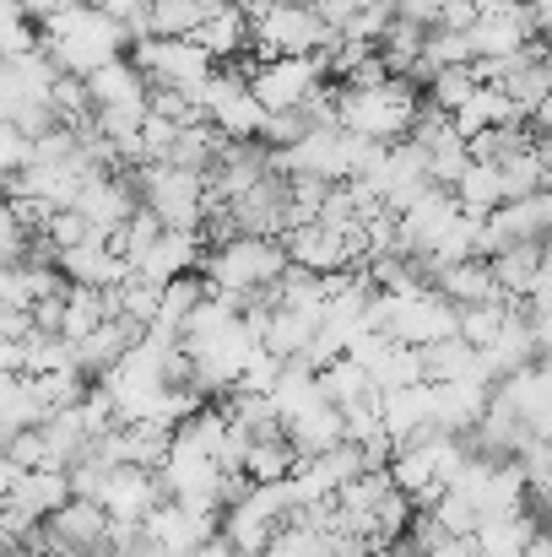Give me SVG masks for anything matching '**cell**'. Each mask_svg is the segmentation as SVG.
<instances>
[{"label":"cell","mask_w":552,"mask_h":557,"mask_svg":"<svg viewBox=\"0 0 552 557\" xmlns=\"http://www.w3.org/2000/svg\"><path fill=\"white\" fill-rule=\"evenodd\" d=\"M27 227L5 211V200H0V265H22V255H27Z\"/></svg>","instance_id":"cell-43"},{"label":"cell","mask_w":552,"mask_h":557,"mask_svg":"<svg viewBox=\"0 0 552 557\" xmlns=\"http://www.w3.org/2000/svg\"><path fill=\"white\" fill-rule=\"evenodd\" d=\"M142 531H147V542H158L163 557H180L217 536V509L189 504V498H163V504L142 520Z\"/></svg>","instance_id":"cell-10"},{"label":"cell","mask_w":552,"mask_h":557,"mask_svg":"<svg viewBox=\"0 0 552 557\" xmlns=\"http://www.w3.org/2000/svg\"><path fill=\"white\" fill-rule=\"evenodd\" d=\"M428 515L439 520V531H444V536H471V531H477V520H482V515H477V504H471V498H461L455 487H444V493L428 504Z\"/></svg>","instance_id":"cell-39"},{"label":"cell","mask_w":552,"mask_h":557,"mask_svg":"<svg viewBox=\"0 0 552 557\" xmlns=\"http://www.w3.org/2000/svg\"><path fill=\"white\" fill-rule=\"evenodd\" d=\"M315 325H320L315 309H271L266 325H260V352H271V358L287 363V358H298V352L309 347Z\"/></svg>","instance_id":"cell-25"},{"label":"cell","mask_w":552,"mask_h":557,"mask_svg":"<svg viewBox=\"0 0 552 557\" xmlns=\"http://www.w3.org/2000/svg\"><path fill=\"white\" fill-rule=\"evenodd\" d=\"M510 309H515V298H482V304H461V309H455V336H461L466 347H488V342L504 331Z\"/></svg>","instance_id":"cell-31"},{"label":"cell","mask_w":552,"mask_h":557,"mask_svg":"<svg viewBox=\"0 0 552 557\" xmlns=\"http://www.w3.org/2000/svg\"><path fill=\"white\" fill-rule=\"evenodd\" d=\"M200 249H206L200 233H174V227H163V233L131 260V276L163 287L169 276H180V271H195V265H200Z\"/></svg>","instance_id":"cell-16"},{"label":"cell","mask_w":552,"mask_h":557,"mask_svg":"<svg viewBox=\"0 0 552 557\" xmlns=\"http://www.w3.org/2000/svg\"><path fill=\"white\" fill-rule=\"evenodd\" d=\"M277 5H309V0H277Z\"/></svg>","instance_id":"cell-48"},{"label":"cell","mask_w":552,"mask_h":557,"mask_svg":"<svg viewBox=\"0 0 552 557\" xmlns=\"http://www.w3.org/2000/svg\"><path fill=\"white\" fill-rule=\"evenodd\" d=\"M282 438L293 444V455H320V449H331V444H342V411L331 406V400H315V406H304L298 417H287L282 422Z\"/></svg>","instance_id":"cell-24"},{"label":"cell","mask_w":552,"mask_h":557,"mask_svg":"<svg viewBox=\"0 0 552 557\" xmlns=\"http://www.w3.org/2000/svg\"><path fill=\"white\" fill-rule=\"evenodd\" d=\"M428 557H477V547H471V536H444Z\"/></svg>","instance_id":"cell-45"},{"label":"cell","mask_w":552,"mask_h":557,"mask_svg":"<svg viewBox=\"0 0 552 557\" xmlns=\"http://www.w3.org/2000/svg\"><path fill=\"white\" fill-rule=\"evenodd\" d=\"M16 509H27V515H54L65 498H71V482H65V471H49V466H38V471H16V482H11V493H5Z\"/></svg>","instance_id":"cell-27"},{"label":"cell","mask_w":552,"mask_h":557,"mask_svg":"<svg viewBox=\"0 0 552 557\" xmlns=\"http://www.w3.org/2000/svg\"><path fill=\"white\" fill-rule=\"evenodd\" d=\"M342 33L326 27L315 16V5H277V0H260L249 11V60H271V54H326Z\"/></svg>","instance_id":"cell-4"},{"label":"cell","mask_w":552,"mask_h":557,"mask_svg":"<svg viewBox=\"0 0 552 557\" xmlns=\"http://www.w3.org/2000/svg\"><path fill=\"white\" fill-rule=\"evenodd\" d=\"M98 320H103V293H98V287H71V282H65V298H60V336H65V342H82Z\"/></svg>","instance_id":"cell-37"},{"label":"cell","mask_w":552,"mask_h":557,"mask_svg":"<svg viewBox=\"0 0 552 557\" xmlns=\"http://www.w3.org/2000/svg\"><path fill=\"white\" fill-rule=\"evenodd\" d=\"M450 195H455V206H461V211H471V216L493 211V206L504 200V185H499V163H482V158H471V163L461 169V180L450 185Z\"/></svg>","instance_id":"cell-30"},{"label":"cell","mask_w":552,"mask_h":557,"mask_svg":"<svg viewBox=\"0 0 552 557\" xmlns=\"http://www.w3.org/2000/svg\"><path fill=\"white\" fill-rule=\"evenodd\" d=\"M428 287L444 298V304H482V298H499L493 276H488V260L471 255V260H450V265H433L428 271Z\"/></svg>","instance_id":"cell-23"},{"label":"cell","mask_w":552,"mask_h":557,"mask_svg":"<svg viewBox=\"0 0 552 557\" xmlns=\"http://www.w3.org/2000/svg\"><path fill=\"white\" fill-rule=\"evenodd\" d=\"M260 120H266V109L255 103L249 87H238V92H228L217 109H206V125H211L222 141H255V136H260Z\"/></svg>","instance_id":"cell-28"},{"label":"cell","mask_w":552,"mask_h":557,"mask_svg":"<svg viewBox=\"0 0 552 557\" xmlns=\"http://www.w3.org/2000/svg\"><path fill=\"white\" fill-rule=\"evenodd\" d=\"M379 422L395 444H406L417 428H433V389L428 379L401 384V389H379Z\"/></svg>","instance_id":"cell-19"},{"label":"cell","mask_w":552,"mask_h":557,"mask_svg":"<svg viewBox=\"0 0 552 557\" xmlns=\"http://www.w3.org/2000/svg\"><path fill=\"white\" fill-rule=\"evenodd\" d=\"M195 5H200V16H206V11H217V5H222V0H195Z\"/></svg>","instance_id":"cell-47"},{"label":"cell","mask_w":552,"mask_h":557,"mask_svg":"<svg viewBox=\"0 0 552 557\" xmlns=\"http://www.w3.org/2000/svg\"><path fill=\"white\" fill-rule=\"evenodd\" d=\"M417 358H422V379H428V384H439V379H482V384H493V379L482 373L477 347H466L461 336H439V342L417 347Z\"/></svg>","instance_id":"cell-26"},{"label":"cell","mask_w":552,"mask_h":557,"mask_svg":"<svg viewBox=\"0 0 552 557\" xmlns=\"http://www.w3.org/2000/svg\"><path fill=\"white\" fill-rule=\"evenodd\" d=\"M98 504H103L109 520H131V525H142V520L163 504L158 471H147V466H109L103 482H98Z\"/></svg>","instance_id":"cell-15"},{"label":"cell","mask_w":552,"mask_h":557,"mask_svg":"<svg viewBox=\"0 0 552 557\" xmlns=\"http://www.w3.org/2000/svg\"><path fill=\"white\" fill-rule=\"evenodd\" d=\"M38 49L54 60V71H76V76H87L93 65L125 54V27H120L114 16H103V11L71 0V5L38 16Z\"/></svg>","instance_id":"cell-1"},{"label":"cell","mask_w":552,"mask_h":557,"mask_svg":"<svg viewBox=\"0 0 552 557\" xmlns=\"http://www.w3.org/2000/svg\"><path fill=\"white\" fill-rule=\"evenodd\" d=\"M412 114H417V82H406V76H379L368 87L336 82V125L353 136L390 147L412 131Z\"/></svg>","instance_id":"cell-2"},{"label":"cell","mask_w":552,"mask_h":557,"mask_svg":"<svg viewBox=\"0 0 552 557\" xmlns=\"http://www.w3.org/2000/svg\"><path fill=\"white\" fill-rule=\"evenodd\" d=\"M477 92V76H471V60L466 65H439L428 82H422V103H433L439 114H455L466 98Z\"/></svg>","instance_id":"cell-35"},{"label":"cell","mask_w":552,"mask_h":557,"mask_svg":"<svg viewBox=\"0 0 552 557\" xmlns=\"http://www.w3.org/2000/svg\"><path fill=\"white\" fill-rule=\"evenodd\" d=\"M147 114H158V120H169V125H200L206 114H200V103L180 92V87H147Z\"/></svg>","instance_id":"cell-40"},{"label":"cell","mask_w":552,"mask_h":557,"mask_svg":"<svg viewBox=\"0 0 552 557\" xmlns=\"http://www.w3.org/2000/svg\"><path fill=\"white\" fill-rule=\"evenodd\" d=\"M44 238H49V244H54V255H60V249H76V244L98 238V233L87 227V216H82V211L60 206V211H49V222H44Z\"/></svg>","instance_id":"cell-41"},{"label":"cell","mask_w":552,"mask_h":557,"mask_svg":"<svg viewBox=\"0 0 552 557\" xmlns=\"http://www.w3.org/2000/svg\"><path fill=\"white\" fill-rule=\"evenodd\" d=\"M131 185L136 200L174 233H200V216H206V180L174 169V163H136L131 169Z\"/></svg>","instance_id":"cell-5"},{"label":"cell","mask_w":552,"mask_h":557,"mask_svg":"<svg viewBox=\"0 0 552 557\" xmlns=\"http://www.w3.org/2000/svg\"><path fill=\"white\" fill-rule=\"evenodd\" d=\"M493 395L510 400V411L526 422L531 438H548L552 433V379H548V358H531L515 373L493 379Z\"/></svg>","instance_id":"cell-13"},{"label":"cell","mask_w":552,"mask_h":557,"mask_svg":"<svg viewBox=\"0 0 552 557\" xmlns=\"http://www.w3.org/2000/svg\"><path fill=\"white\" fill-rule=\"evenodd\" d=\"M520 557H552V536H548V525H537L531 531V542H526V553Z\"/></svg>","instance_id":"cell-46"},{"label":"cell","mask_w":552,"mask_h":557,"mask_svg":"<svg viewBox=\"0 0 552 557\" xmlns=\"http://www.w3.org/2000/svg\"><path fill=\"white\" fill-rule=\"evenodd\" d=\"M189 44H200L211 60H238L244 44H249V16H244L233 0H222L217 11H206V16L189 27Z\"/></svg>","instance_id":"cell-22"},{"label":"cell","mask_w":552,"mask_h":557,"mask_svg":"<svg viewBox=\"0 0 552 557\" xmlns=\"http://www.w3.org/2000/svg\"><path fill=\"white\" fill-rule=\"evenodd\" d=\"M548 271V244H504L488 255V276L499 298H526V287Z\"/></svg>","instance_id":"cell-21"},{"label":"cell","mask_w":552,"mask_h":557,"mask_svg":"<svg viewBox=\"0 0 552 557\" xmlns=\"http://www.w3.org/2000/svg\"><path fill=\"white\" fill-rule=\"evenodd\" d=\"M136 206L142 200H136V185H131V169H98V174H87L82 189H76V200H71V211H82L98 238H109Z\"/></svg>","instance_id":"cell-11"},{"label":"cell","mask_w":552,"mask_h":557,"mask_svg":"<svg viewBox=\"0 0 552 557\" xmlns=\"http://www.w3.org/2000/svg\"><path fill=\"white\" fill-rule=\"evenodd\" d=\"M353 227H358V222H353ZM282 255H287V265H304V271H315V276H331V271L353 265L347 227H331V222H320V216L293 222V227L282 233Z\"/></svg>","instance_id":"cell-12"},{"label":"cell","mask_w":552,"mask_h":557,"mask_svg":"<svg viewBox=\"0 0 552 557\" xmlns=\"http://www.w3.org/2000/svg\"><path fill=\"white\" fill-rule=\"evenodd\" d=\"M125 54H131V65L147 76V87H180L195 98V87L211 76V54L200 49V44H189V38H136V44H125Z\"/></svg>","instance_id":"cell-6"},{"label":"cell","mask_w":552,"mask_h":557,"mask_svg":"<svg viewBox=\"0 0 552 557\" xmlns=\"http://www.w3.org/2000/svg\"><path fill=\"white\" fill-rule=\"evenodd\" d=\"M315 384H320V395L331 400V406H353V400H368V395H379L373 384H368V373L342 352V358H331L326 369H315Z\"/></svg>","instance_id":"cell-32"},{"label":"cell","mask_w":552,"mask_h":557,"mask_svg":"<svg viewBox=\"0 0 552 557\" xmlns=\"http://www.w3.org/2000/svg\"><path fill=\"white\" fill-rule=\"evenodd\" d=\"M217 147H222V136L200 120V125H184L174 131V147H169V158L163 163H174V169H189V174H206L211 169V158H217Z\"/></svg>","instance_id":"cell-36"},{"label":"cell","mask_w":552,"mask_h":557,"mask_svg":"<svg viewBox=\"0 0 552 557\" xmlns=\"http://www.w3.org/2000/svg\"><path fill=\"white\" fill-rule=\"evenodd\" d=\"M22 169H27V136L11 120H0V180H11Z\"/></svg>","instance_id":"cell-44"},{"label":"cell","mask_w":552,"mask_h":557,"mask_svg":"<svg viewBox=\"0 0 552 557\" xmlns=\"http://www.w3.org/2000/svg\"><path fill=\"white\" fill-rule=\"evenodd\" d=\"M364 373L373 389H401V384H417V379H422V358H417V347H406V342H384V352H379Z\"/></svg>","instance_id":"cell-34"},{"label":"cell","mask_w":552,"mask_h":557,"mask_svg":"<svg viewBox=\"0 0 552 557\" xmlns=\"http://www.w3.org/2000/svg\"><path fill=\"white\" fill-rule=\"evenodd\" d=\"M326 82V65L320 54H271V60H255L249 65V92L255 103L271 114V109H298L309 87Z\"/></svg>","instance_id":"cell-8"},{"label":"cell","mask_w":552,"mask_h":557,"mask_svg":"<svg viewBox=\"0 0 552 557\" xmlns=\"http://www.w3.org/2000/svg\"><path fill=\"white\" fill-rule=\"evenodd\" d=\"M195 22H200L195 0H147V33L152 38H189Z\"/></svg>","instance_id":"cell-38"},{"label":"cell","mask_w":552,"mask_h":557,"mask_svg":"<svg viewBox=\"0 0 552 557\" xmlns=\"http://www.w3.org/2000/svg\"><path fill=\"white\" fill-rule=\"evenodd\" d=\"M54 271H60L71 287H120V282L131 276V265L114 255L109 238H87V244H76V249H60V255H54Z\"/></svg>","instance_id":"cell-18"},{"label":"cell","mask_w":552,"mask_h":557,"mask_svg":"<svg viewBox=\"0 0 552 557\" xmlns=\"http://www.w3.org/2000/svg\"><path fill=\"white\" fill-rule=\"evenodd\" d=\"M304 131H309L304 109H271V114L260 120V136H255V141H266V147H293Z\"/></svg>","instance_id":"cell-42"},{"label":"cell","mask_w":552,"mask_h":557,"mask_svg":"<svg viewBox=\"0 0 552 557\" xmlns=\"http://www.w3.org/2000/svg\"><path fill=\"white\" fill-rule=\"evenodd\" d=\"M82 87H87L93 109H147V76L131 65V54H114V60L93 65L82 76Z\"/></svg>","instance_id":"cell-17"},{"label":"cell","mask_w":552,"mask_h":557,"mask_svg":"<svg viewBox=\"0 0 552 557\" xmlns=\"http://www.w3.org/2000/svg\"><path fill=\"white\" fill-rule=\"evenodd\" d=\"M287 255H282V238H266V233H233L222 238L217 249H200V276L211 293H233V298H255L260 287H271L282 276Z\"/></svg>","instance_id":"cell-3"},{"label":"cell","mask_w":552,"mask_h":557,"mask_svg":"<svg viewBox=\"0 0 552 557\" xmlns=\"http://www.w3.org/2000/svg\"><path fill=\"white\" fill-rule=\"evenodd\" d=\"M44 547L109 557V515H103V504L98 498H65L54 515H44Z\"/></svg>","instance_id":"cell-9"},{"label":"cell","mask_w":552,"mask_h":557,"mask_svg":"<svg viewBox=\"0 0 552 557\" xmlns=\"http://www.w3.org/2000/svg\"><path fill=\"white\" fill-rule=\"evenodd\" d=\"M298 460H304V455H293V444L277 433V438H249V449H244V466H238V471H244L249 482H282Z\"/></svg>","instance_id":"cell-33"},{"label":"cell","mask_w":552,"mask_h":557,"mask_svg":"<svg viewBox=\"0 0 552 557\" xmlns=\"http://www.w3.org/2000/svg\"><path fill=\"white\" fill-rule=\"evenodd\" d=\"M499 185H504V200L515 195H531V189H548V136L499 158Z\"/></svg>","instance_id":"cell-29"},{"label":"cell","mask_w":552,"mask_h":557,"mask_svg":"<svg viewBox=\"0 0 552 557\" xmlns=\"http://www.w3.org/2000/svg\"><path fill=\"white\" fill-rule=\"evenodd\" d=\"M548 227H552V195L548 189L499 200L493 211H482L477 255H493V249H504V244H548Z\"/></svg>","instance_id":"cell-7"},{"label":"cell","mask_w":552,"mask_h":557,"mask_svg":"<svg viewBox=\"0 0 552 557\" xmlns=\"http://www.w3.org/2000/svg\"><path fill=\"white\" fill-rule=\"evenodd\" d=\"M428 389H433V428L439 433H466L482 417V406H488V384L482 379H439Z\"/></svg>","instance_id":"cell-20"},{"label":"cell","mask_w":552,"mask_h":557,"mask_svg":"<svg viewBox=\"0 0 552 557\" xmlns=\"http://www.w3.org/2000/svg\"><path fill=\"white\" fill-rule=\"evenodd\" d=\"M228 216L238 233H266V238H282L293 227V211H287V180L282 174H260L249 189H238L228 200Z\"/></svg>","instance_id":"cell-14"}]
</instances>
